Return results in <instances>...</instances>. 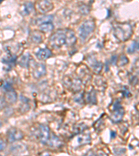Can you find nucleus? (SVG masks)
<instances>
[{"instance_id": "nucleus-3", "label": "nucleus", "mask_w": 139, "mask_h": 156, "mask_svg": "<svg viewBox=\"0 0 139 156\" xmlns=\"http://www.w3.org/2000/svg\"><path fill=\"white\" fill-rule=\"evenodd\" d=\"M95 28V24L94 21L91 20L85 21L78 30L79 36L82 40H85L93 32Z\"/></svg>"}, {"instance_id": "nucleus-19", "label": "nucleus", "mask_w": 139, "mask_h": 156, "mask_svg": "<svg viewBox=\"0 0 139 156\" xmlns=\"http://www.w3.org/2000/svg\"><path fill=\"white\" fill-rule=\"evenodd\" d=\"M102 68V64L101 62H96L95 64H93V70L95 73H99Z\"/></svg>"}, {"instance_id": "nucleus-20", "label": "nucleus", "mask_w": 139, "mask_h": 156, "mask_svg": "<svg viewBox=\"0 0 139 156\" xmlns=\"http://www.w3.org/2000/svg\"><path fill=\"white\" fill-rule=\"evenodd\" d=\"M79 10L80 12L84 15H87L90 12V8L88 7V6L86 5H82L79 7Z\"/></svg>"}, {"instance_id": "nucleus-22", "label": "nucleus", "mask_w": 139, "mask_h": 156, "mask_svg": "<svg viewBox=\"0 0 139 156\" xmlns=\"http://www.w3.org/2000/svg\"><path fill=\"white\" fill-rule=\"evenodd\" d=\"M2 88H4V90L5 91H8L10 90H12V86H11V85L9 83H5L3 84V86H2Z\"/></svg>"}, {"instance_id": "nucleus-4", "label": "nucleus", "mask_w": 139, "mask_h": 156, "mask_svg": "<svg viewBox=\"0 0 139 156\" xmlns=\"http://www.w3.org/2000/svg\"><path fill=\"white\" fill-rule=\"evenodd\" d=\"M39 133V140L41 142V143L48 145L50 140L51 135H52V133L51 134L49 127L46 125H40Z\"/></svg>"}, {"instance_id": "nucleus-9", "label": "nucleus", "mask_w": 139, "mask_h": 156, "mask_svg": "<svg viewBox=\"0 0 139 156\" xmlns=\"http://www.w3.org/2000/svg\"><path fill=\"white\" fill-rule=\"evenodd\" d=\"M68 81H65V85H66L69 88H71V90H73L75 91H77L79 90L82 83L79 79H70V78H67L66 79Z\"/></svg>"}, {"instance_id": "nucleus-18", "label": "nucleus", "mask_w": 139, "mask_h": 156, "mask_svg": "<svg viewBox=\"0 0 139 156\" xmlns=\"http://www.w3.org/2000/svg\"><path fill=\"white\" fill-rule=\"evenodd\" d=\"M31 40L35 43H39L42 41V37L41 35L39 33H33V34L31 35Z\"/></svg>"}, {"instance_id": "nucleus-24", "label": "nucleus", "mask_w": 139, "mask_h": 156, "mask_svg": "<svg viewBox=\"0 0 139 156\" xmlns=\"http://www.w3.org/2000/svg\"><path fill=\"white\" fill-rule=\"evenodd\" d=\"M3 1H4V0H0V4H1V3H2V2H3Z\"/></svg>"}, {"instance_id": "nucleus-23", "label": "nucleus", "mask_w": 139, "mask_h": 156, "mask_svg": "<svg viewBox=\"0 0 139 156\" xmlns=\"http://www.w3.org/2000/svg\"><path fill=\"white\" fill-rule=\"evenodd\" d=\"M6 144L4 141H0V151H3L6 148Z\"/></svg>"}, {"instance_id": "nucleus-16", "label": "nucleus", "mask_w": 139, "mask_h": 156, "mask_svg": "<svg viewBox=\"0 0 139 156\" xmlns=\"http://www.w3.org/2000/svg\"><path fill=\"white\" fill-rule=\"evenodd\" d=\"M78 143L81 145L82 144H86L91 142V137L89 135H81L78 137Z\"/></svg>"}, {"instance_id": "nucleus-21", "label": "nucleus", "mask_w": 139, "mask_h": 156, "mask_svg": "<svg viewBox=\"0 0 139 156\" xmlns=\"http://www.w3.org/2000/svg\"><path fill=\"white\" fill-rule=\"evenodd\" d=\"M127 63H128V59H127V58L126 56H121L119 61V64H119L120 66H123Z\"/></svg>"}, {"instance_id": "nucleus-12", "label": "nucleus", "mask_w": 139, "mask_h": 156, "mask_svg": "<svg viewBox=\"0 0 139 156\" xmlns=\"http://www.w3.org/2000/svg\"><path fill=\"white\" fill-rule=\"evenodd\" d=\"M54 20L53 15H45V16L40 17L39 18L36 20L35 24L36 25H41L42 24L47 23V22H51Z\"/></svg>"}, {"instance_id": "nucleus-7", "label": "nucleus", "mask_w": 139, "mask_h": 156, "mask_svg": "<svg viewBox=\"0 0 139 156\" xmlns=\"http://www.w3.org/2000/svg\"><path fill=\"white\" fill-rule=\"evenodd\" d=\"M23 133L18 129L13 128H11L8 132V140L11 143L19 141L23 138Z\"/></svg>"}, {"instance_id": "nucleus-5", "label": "nucleus", "mask_w": 139, "mask_h": 156, "mask_svg": "<svg viewBox=\"0 0 139 156\" xmlns=\"http://www.w3.org/2000/svg\"><path fill=\"white\" fill-rule=\"evenodd\" d=\"M113 108L114 111L112 113L111 118L112 121L116 122V123H118V122H119L122 120L125 111L122 107L121 106L120 104L118 101H116L115 104H113Z\"/></svg>"}, {"instance_id": "nucleus-13", "label": "nucleus", "mask_w": 139, "mask_h": 156, "mask_svg": "<svg viewBox=\"0 0 139 156\" xmlns=\"http://www.w3.org/2000/svg\"><path fill=\"white\" fill-rule=\"evenodd\" d=\"M6 99L8 102H9V103L11 104L15 103L17 99V95L16 92L13 90L8 91L6 95Z\"/></svg>"}, {"instance_id": "nucleus-17", "label": "nucleus", "mask_w": 139, "mask_h": 156, "mask_svg": "<svg viewBox=\"0 0 139 156\" xmlns=\"http://www.w3.org/2000/svg\"><path fill=\"white\" fill-rule=\"evenodd\" d=\"M139 50V40H136L132 42L131 45H130L128 49H127V52L129 53H134L136 52Z\"/></svg>"}, {"instance_id": "nucleus-11", "label": "nucleus", "mask_w": 139, "mask_h": 156, "mask_svg": "<svg viewBox=\"0 0 139 156\" xmlns=\"http://www.w3.org/2000/svg\"><path fill=\"white\" fill-rule=\"evenodd\" d=\"M33 10V4L31 2H26L22 6L21 13L23 15H28L32 12Z\"/></svg>"}, {"instance_id": "nucleus-14", "label": "nucleus", "mask_w": 139, "mask_h": 156, "mask_svg": "<svg viewBox=\"0 0 139 156\" xmlns=\"http://www.w3.org/2000/svg\"><path fill=\"white\" fill-rule=\"evenodd\" d=\"M29 62H30L29 54V53H26V54H24L22 56L21 59H20V61L19 62V63L22 68H28Z\"/></svg>"}, {"instance_id": "nucleus-8", "label": "nucleus", "mask_w": 139, "mask_h": 156, "mask_svg": "<svg viewBox=\"0 0 139 156\" xmlns=\"http://www.w3.org/2000/svg\"><path fill=\"white\" fill-rule=\"evenodd\" d=\"M46 74V68L45 64L38 63L36 64L33 72V77L36 79H40Z\"/></svg>"}, {"instance_id": "nucleus-6", "label": "nucleus", "mask_w": 139, "mask_h": 156, "mask_svg": "<svg viewBox=\"0 0 139 156\" xmlns=\"http://www.w3.org/2000/svg\"><path fill=\"white\" fill-rule=\"evenodd\" d=\"M36 6L38 10L41 13H46L54 8V5L50 0H40Z\"/></svg>"}, {"instance_id": "nucleus-10", "label": "nucleus", "mask_w": 139, "mask_h": 156, "mask_svg": "<svg viewBox=\"0 0 139 156\" xmlns=\"http://www.w3.org/2000/svg\"><path fill=\"white\" fill-rule=\"evenodd\" d=\"M51 56V52L50 50L47 48L41 49L36 53V56L40 61H44L50 58Z\"/></svg>"}, {"instance_id": "nucleus-1", "label": "nucleus", "mask_w": 139, "mask_h": 156, "mask_svg": "<svg viewBox=\"0 0 139 156\" xmlns=\"http://www.w3.org/2000/svg\"><path fill=\"white\" fill-rule=\"evenodd\" d=\"M76 37L70 30L59 31L50 37V43L53 48L59 49L64 45L72 46L75 44Z\"/></svg>"}, {"instance_id": "nucleus-15", "label": "nucleus", "mask_w": 139, "mask_h": 156, "mask_svg": "<svg viewBox=\"0 0 139 156\" xmlns=\"http://www.w3.org/2000/svg\"><path fill=\"white\" fill-rule=\"evenodd\" d=\"M40 30L42 32H50L54 29V24L51 22H47V23L42 24L39 26Z\"/></svg>"}, {"instance_id": "nucleus-2", "label": "nucleus", "mask_w": 139, "mask_h": 156, "mask_svg": "<svg viewBox=\"0 0 139 156\" xmlns=\"http://www.w3.org/2000/svg\"><path fill=\"white\" fill-rule=\"evenodd\" d=\"M113 33L117 39L121 41H126L132 35L131 26L128 23L118 24L113 28Z\"/></svg>"}]
</instances>
